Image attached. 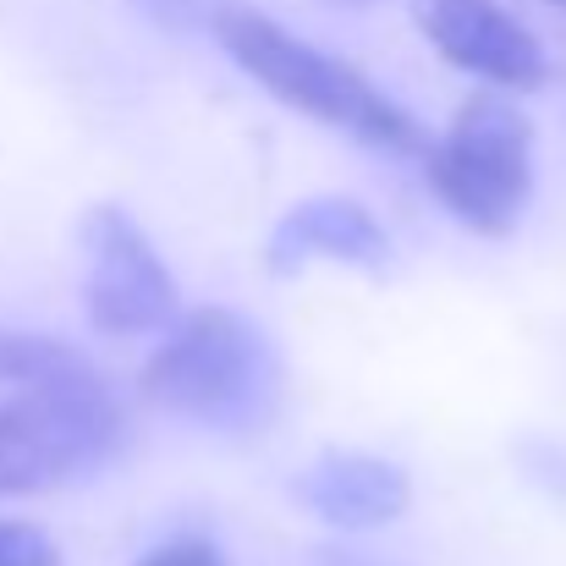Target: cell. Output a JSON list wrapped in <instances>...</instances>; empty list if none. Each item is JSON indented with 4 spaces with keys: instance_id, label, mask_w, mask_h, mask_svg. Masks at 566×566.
Wrapping results in <instances>:
<instances>
[{
    "instance_id": "cell-1",
    "label": "cell",
    "mask_w": 566,
    "mask_h": 566,
    "mask_svg": "<svg viewBox=\"0 0 566 566\" xmlns=\"http://www.w3.org/2000/svg\"><path fill=\"white\" fill-rule=\"evenodd\" d=\"M144 396L214 434H264L286 407V358L264 325L231 308L177 314L144 364Z\"/></svg>"
},
{
    "instance_id": "cell-2",
    "label": "cell",
    "mask_w": 566,
    "mask_h": 566,
    "mask_svg": "<svg viewBox=\"0 0 566 566\" xmlns=\"http://www.w3.org/2000/svg\"><path fill=\"white\" fill-rule=\"evenodd\" d=\"M209 33L220 39V50L264 88L275 94L281 105L336 127V133H353L358 144L369 149H385V155H423L429 138L423 127L385 94L375 88L353 61L342 55H325L319 44L297 39L292 28H281L275 17L253 11V6H214L209 17Z\"/></svg>"
},
{
    "instance_id": "cell-3",
    "label": "cell",
    "mask_w": 566,
    "mask_h": 566,
    "mask_svg": "<svg viewBox=\"0 0 566 566\" xmlns=\"http://www.w3.org/2000/svg\"><path fill=\"white\" fill-rule=\"evenodd\" d=\"M127 446V407L111 375H83L17 390L0 401V495H44L83 473H99Z\"/></svg>"
},
{
    "instance_id": "cell-4",
    "label": "cell",
    "mask_w": 566,
    "mask_h": 566,
    "mask_svg": "<svg viewBox=\"0 0 566 566\" xmlns=\"http://www.w3.org/2000/svg\"><path fill=\"white\" fill-rule=\"evenodd\" d=\"M423 182L479 237H506L534 198V122L501 94H468L423 149Z\"/></svg>"
},
{
    "instance_id": "cell-5",
    "label": "cell",
    "mask_w": 566,
    "mask_h": 566,
    "mask_svg": "<svg viewBox=\"0 0 566 566\" xmlns=\"http://www.w3.org/2000/svg\"><path fill=\"white\" fill-rule=\"evenodd\" d=\"M83 253H88L83 303H88V325L99 336H166L177 325V314H182L177 275L166 270V259L155 253V242L144 237V226L127 209H116V203L88 209Z\"/></svg>"
},
{
    "instance_id": "cell-6",
    "label": "cell",
    "mask_w": 566,
    "mask_h": 566,
    "mask_svg": "<svg viewBox=\"0 0 566 566\" xmlns=\"http://www.w3.org/2000/svg\"><path fill=\"white\" fill-rule=\"evenodd\" d=\"M423 39L468 77L490 88H539L551 77L545 44L501 6V0H412Z\"/></svg>"
},
{
    "instance_id": "cell-7",
    "label": "cell",
    "mask_w": 566,
    "mask_h": 566,
    "mask_svg": "<svg viewBox=\"0 0 566 566\" xmlns=\"http://www.w3.org/2000/svg\"><path fill=\"white\" fill-rule=\"evenodd\" d=\"M292 495L331 528L364 534L385 528L412 506V479L407 468L369 457V451H325L319 462H308L292 484Z\"/></svg>"
},
{
    "instance_id": "cell-8",
    "label": "cell",
    "mask_w": 566,
    "mask_h": 566,
    "mask_svg": "<svg viewBox=\"0 0 566 566\" xmlns=\"http://www.w3.org/2000/svg\"><path fill=\"white\" fill-rule=\"evenodd\" d=\"M264 259L275 275H292L303 264H353V270H379L390 259V237L375 214L353 198H303L292 203L270 242H264Z\"/></svg>"
},
{
    "instance_id": "cell-9",
    "label": "cell",
    "mask_w": 566,
    "mask_h": 566,
    "mask_svg": "<svg viewBox=\"0 0 566 566\" xmlns=\"http://www.w3.org/2000/svg\"><path fill=\"white\" fill-rule=\"evenodd\" d=\"M83 369H94V358H83L72 342L33 336V331H0V385L44 390V385H61Z\"/></svg>"
},
{
    "instance_id": "cell-10",
    "label": "cell",
    "mask_w": 566,
    "mask_h": 566,
    "mask_svg": "<svg viewBox=\"0 0 566 566\" xmlns=\"http://www.w3.org/2000/svg\"><path fill=\"white\" fill-rule=\"evenodd\" d=\"M0 566H61V551L33 523H0Z\"/></svg>"
},
{
    "instance_id": "cell-11",
    "label": "cell",
    "mask_w": 566,
    "mask_h": 566,
    "mask_svg": "<svg viewBox=\"0 0 566 566\" xmlns=\"http://www.w3.org/2000/svg\"><path fill=\"white\" fill-rule=\"evenodd\" d=\"M138 6L166 28H209V17H214L209 0H138Z\"/></svg>"
},
{
    "instance_id": "cell-12",
    "label": "cell",
    "mask_w": 566,
    "mask_h": 566,
    "mask_svg": "<svg viewBox=\"0 0 566 566\" xmlns=\"http://www.w3.org/2000/svg\"><path fill=\"white\" fill-rule=\"evenodd\" d=\"M138 566H226V562H220V551L203 545V539H171V545L149 551Z\"/></svg>"
},
{
    "instance_id": "cell-13",
    "label": "cell",
    "mask_w": 566,
    "mask_h": 566,
    "mask_svg": "<svg viewBox=\"0 0 566 566\" xmlns=\"http://www.w3.org/2000/svg\"><path fill=\"white\" fill-rule=\"evenodd\" d=\"M319 566H369V562H364V556H342V551H325V556H319Z\"/></svg>"
},
{
    "instance_id": "cell-14",
    "label": "cell",
    "mask_w": 566,
    "mask_h": 566,
    "mask_svg": "<svg viewBox=\"0 0 566 566\" xmlns=\"http://www.w3.org/2000/svg\"><path fill=\"white\" fill-rule=\"evenodd\" d=\"M551 6H566V0H551Z\"/></svg>"
}]
</instances>
